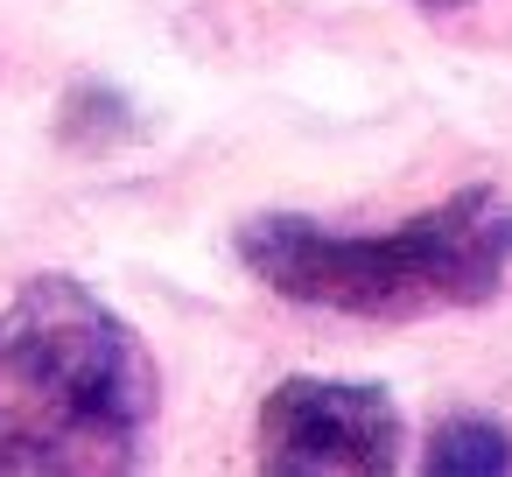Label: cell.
<instances>
[{
	"label": "cell",
	"mask_w": 512,
	"mask_h": 477,
	"mask_svg": "<svg viewBox=\"0 0 512 477\" xmlns=\"http://www.w3.org/2000/svg\"><path fill=\"white\" fill-rule=\"evenodd\" d=\"M155 407V351L78 274H36L0 309V477H120Z\"/></svg>",
	"instance_id": "obj_1"
},
{
	"label": "cell",
	"mask_w": 512,
	"mask_h": 477,
	"mask_svg": "<svg viewBox=\"0 0 512 477\" xmlns=\"http://www.w3.org/2000/svg\"><path fill=\"white\" fill-rule=\"evenodd\" d=\"M232 246L281 302L358 316V323H421V316L477 309L505 288L512 197L470 183L393 232H337L302 211H260L239 225Z\"/></svg>",
	"instance_id": "obj_2"
},
{
	"label": "cell",
	"mask_w": 512,
	"mask_h": 477,
	"mask_svg": "<svg viewBox=\"0 0 512 477\" xmlns=\"http://www.w3.org/2000/svg\"><path fill=\"white\" fill-rule=\"evenodd\" d=\"M407 449V421L372 379L295 372L260 400L253 463L267 477H386Z\"/></svg>",
	"instance_id": "obj_3"
},
{
	"label": "cell",
	"mask_w": 512,
	"mask_h": 477,
	"mask_svg": "<svg viewBox=\"0 0 512 477\" xmlns=\"http://www.w3.org/2000/svg\"><path fill=\"white\" fill-rule=\"evenodd\" d=\"M428 477H505L512 470V428H498L491 414H449L428 449H421Z\"/></svg>",
	"instance_id": "obj_4"
},
{
	"label": "cell",
	"mask_w": 512,
	"mask_h": 477,
	"mask_svg": "<svg viewBox=\"0 0 512 477\" xmlns=\"http://www.w3.org/2000/svg\"><path fill=\"white\" fill-rule=\"evenodd\" d=\"M414 8H470V0H414Z\"/></svg>",
	"instance_id": "obj_5"
}]
</instances>
